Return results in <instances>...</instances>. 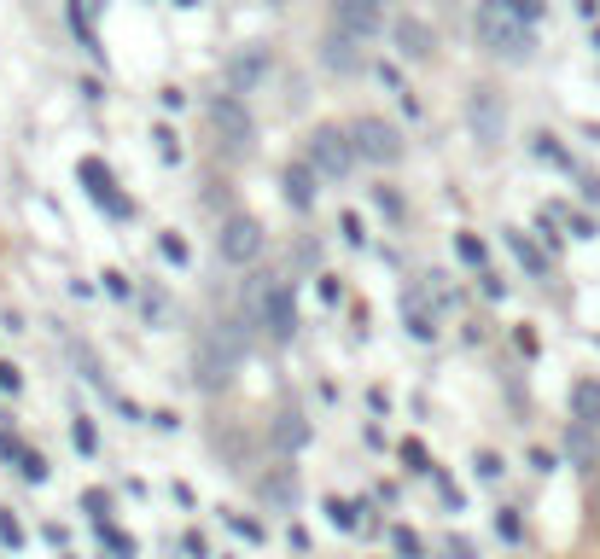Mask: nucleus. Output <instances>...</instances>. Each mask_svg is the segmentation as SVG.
Listing matches in <instances>:
<instances>
[{
	"label": "nucleus",
	"instance_id": "1",
	"mask_svg": "<svg viewBox=\"0 0 600 559\" xmlns=\"http://www.w3.org/2000/svg\"><path fill=\"white\" fill-rule=\"evenodd\" d=\"M536 18H542V0H478L472 30H478V41H484L496 59H531V47H536L531 24Z\"/></svg>",
	"mask_w": 600,
	"mask_h": 559
},
{
	"label": "nucleus",
	"instance_id": "2",
	"mask_svg": "<svg viewBox=\"0 0 600 559\" xmlns=\"http://www.w3.org/2000/svg\"><path fill=\"white\" fill-rule=\"evenodd\" d=\"M309 169H315L321 181H344V175L356 169V140H350V129L321 123V129L309 134Z\"/></svg>",
	"mask_w": 600,
	"mask_h": 559
},
{
	"label": "nucleus",
	"instance_id": "3",
	"mask_svg": "<svg viewBox=\"0 0 600 559\" xmlns=\"http://www.w3.org/2000/svg\"><path fill=\"white\" fill-rule=\"evenodd\" d=\"M350 140H356V158L362 164H397L402 158V134L391 123H379V117H356L350 123Z\"/></svg>",
	"mask_w": 600,
	"mask_h": 559
},
{
	"label": "nucleus",
	"instance_id": "4",
	"mask_svg": "<svg viewBox=\"0 0 600 559\" xmlns=\"http://www.w3.org/2000/svg\"><path fill=\"white\" fill-rule=\"evenodd\" d=\"M210 123H216V134H222V146H228V152H251L257 123H251V111H245L234 94H216V99H210Z\"/></svg>",
	"mask_w": 600,
	"mask_h": 559
},
{
	"label": "nucleus",
	"instance_id": "5",
	"mask_svg": "<svg viewBox=\"0 0 600 559\" xmlns=\"http://www.w3.org/2000/svg\"><path fill=\"white\" fill-rule=\"evenodd\" d=\"M467 123H472V134H478L484 146H501V134H507V105H501L496 88H472Z\"/></svg>",
	"mask_w": 600,
	"mask_h": 559
},
{
	"label": "nucleus",
	"instance_id": "6",
	"mask_svg": "<svg viewBox=\"0 0 600 559\" xmlns=\"http://www.w3.org/2000/svg\"><path fill=\"white\" fill-rule=\"evenodd\" d=\"M385 24V6L379 0H333V30L356 35V41H373Z\"/></svg>",
	"mask_w": 600,
	"mask_h": 559
},
{
	"label": "nucleus",
	"instance_id": "7",
	"mask_svg": "<svg viewBox=\"0 0 600 559\" xmlns=\"http://www.w3.org/2000/svg\"><path fill=\"white\" fill-rule=\"evenodd\" d=\"M222 257H228L234 268L257 263V257H263V228H257L251 216H234V222L222 228Z\"/></svg>",
	"mask_w": 600,
	"mask_h": 559
},
{
	"label": "nucleus",
	"instance_id": "8",
	"mask_svg": "<svg viewBox=\"0 0 600 559\" xmlns=\"http://www.w3.org/2000/svg\"><path fill=\"white\" fill-rule=\"evenodd\" d=\"M234 362H239V356L222 344V338H204V344H199V362H193V367H199V385H204V391H222V385H228V373H234Z\"/></svg>",
	"mask_w": 600,
	"mask_h": 559
},
{
	"label": "nucleus",
	"instance_id": "9",
	"mask_svg": "<svg viewBox=\"0 0 600 559\" xmlns=\"http://www.w3.org/2000/svg\"><path fill=\"white\" fill-rule=\"evenodd\" d=\"M257 309H263V321H268L274 338H292V332H298V309H292V292H286V286H263Z\"/></svg>",
	"mask_w": 600,
	"mask_h": 559
},
{
	"label": "nucleus",
	"instance_id": "10",
	"mask_svg": "<svg viewBox=\"0 0 600 559\" xmlns=\"http://www.w3.org/2000/svg\"><path fill=\"white\" fill-rule=\"evenodd\" d=\"M82 181H88V198L111 210V216H129V198L117 193V181H111V169H100L94 158H82Z\"/></svg>",
	"mask_w": 600,
	"mask_h": 559
},
{
	"label": "nucleus",
	"instance_id": "11",
	"mask_svg": "<svg viewBox=\"0 0 600 559\" xmlns=\"http://www.w3.org/2000/svg\"><path fill=\"white\" fill-rule=\"evenodd\" d=\"M566 455H571L577 472H595V466H600V431L571 420V426H566Z\"/></svg>",
	"mask_w": 600,
	"mask_h": 559
},
{
	"label": "nucleus",
	"instance_id": "12",
	"mask_svg": "<svg viewBox=\"0 0 600 559\" xmlns=\"http://www.w3.org/2000/svg\"><path fill=\"white\" fill-rule=\"evenodd\" d=\"M280 193H286V204H292V210H315V169H309V164H286V175H280Z\"/></svg>",
	"mask_w": 600,
	"mask_h": 559
},
{
	"label": "nucleus",
	"instance_id": "13",
	"mask_svg": "<svg viewBox=\"0 0 600 559\" xmlns=\"http://www.w3.org/2000/svg\"><path fill=\"white\" fill-rule=\"evenodd\" d=\"M397 47L402 59H432L437 53V35L420 24V18H397Z\"/></svg>",
	"mask_w": 600,
	"mask_h": 559
},
{
	"label": "nucleus",
	"instance_id": "14",
	"mask_svg": "<svg viewBox=\"0 0 600 559\" xmlns=\"http://www.w3.org/2000/svg\"><path fill=\"white\" fill-rule=\"evenodd\" d=\"M321 59H327V70H344V76H350V70L362 65V41L344 35V30H333V35H327V47H321Z\"/></svg>",
	"mask_w": 600,
	"mask_h": 559
},
{
	"label": "nucleus",
	"instance_id": "15",
	"mask_svg": "<svg viewBox=\"0 0 600 559\" xmlns=\"http://www.w3.org/2000/svg\"><path fill=\"white\" fill-rule=\"evenodd\" d=\"M571 420L600 431V379H577L571 385Z\"/></svg>",
	"mask_w": 600,
	"mask_h": 559
},
{
	"label": "nucleus",
	"instance_id": "16",
	"mask_svg": "<svg viewBox=\"0 0 600 559\" xmlns=\"http://www.w3.org/2000/svg\"><path fill=\"white\" fill-rule=\"evenodd\" d=\"M402 315H408V338H420V344H432V338H437V315L426 309V297H420V292H408Z\"/></svg>",
	"mask_w": 600,
	"mask_h": 559
},
{
	"label": "nucleus",
	"instance_id": "17",
	"mask_svg": "<svg viewBox=\"0 0 600 559\" xmlns=\"http://www.w3.org/2000/svg\"><path fill=\"white\" fill-rule=\"evenodd\" d=\"M321 513H327V525H333V530H356V525H362V519H356V507H350V501H338V495L321 501Z\"/></svg>",
	"mask_w": 600,
	"mask_h": 559
},
{
	"label": "nucleus",
	"instance_id": "18",
	"mask_svg": "<svg viewBox=\"0 0 600 559\" xmlns=\"http://www.w3.org/2000/svg\"><path fill=\"white\" fill-rule=\"evenodd\" d=\"M455 257H461V263H472V268H484V257H490V251H484V239H472V233H455Z\"/></svg>",
	"mask_w": 600,
	"mask_h": 559
},
{
	"label": "nucleus",
	"instance_id": "19",
	"mask_svg": "<svg viewBox=\"0 0 600 559\" xmlns=\"http://www.w3.org/2000/svg\"><path fill=\"white\" fill-rule=\"evenodd\" d=\"M496 530H501V542H525V519H519L513 507H501L496 513Z\"/></svg>",
	"mask_w": 600,
	"mask_h": 559
},
{
	"label": "nucleus",
	"instance_id": "20",
	"mask_svg": "<svg viewBox=\"0 0 600 559\" xmlns=\"http://www.w3.org/2000/svg\"><path fill=\"white\" fill-rule=\"evenodd\" d=\"M513 251H519V263L531 268V274H542V268H548V257L536 251V245H531V239H525V233H513Z\"/></svg>",
	"mask_w": 600,
	"mask_h": 559
},
{
	"label": "nucleus",
	"instance_id": "21",
	"mask_svg": "<svg viewBox=\"0 0 600 559\" xmlns=\"http://www.w3.org/2000/svg\"><path fill=\"white\" fill-rule=\"evenodd\" d=\"M391 548H397L402 559H426V548H420V536H414V530H391Z\"/></svg>",
	"mask_w": 600,
	"mask_h": 559
},
{
	"label": "nucleus",
	"instance_id": "22",
	"mask_svg": "<svg viewBox=\"0 0 600 559\" xmlns=\"http://www.w3.org/2000/svg\"><path fill=\"white\" fill-rule=\"evenodd\" d=\"M18 472H24L30 484H47V461H41V455H30V449L18 455Z\"/></svg>",
	"mask_w": 600,
	"mask_h": 559
},
{
	"label": "nucleus",
	"instance_id": "23",
	"mask_svg": "<svg viewBox=\"0 0 600 559\" xmlns=\"http://www.w3.org/2000/svg\"><path fill=\"white\" fill-rule=\"evenodd\" d=\"M228 525H234L245 542H263V525H257V519H245V513H228Z\"/></svg>",
	"mask_w": 600,
	"mask_h": 559
},
{
	"label": "nucleus",
	"instance_id": "24",
	"mask_svg": "<svg viewBox=\"0 0 600 559\" xmlns=\"http://www.w3.org/2000/svg\"><path fill=\"white\" fill-rule=\"evenodd\" d=\"M472 466H478V478H484V484H496V478H501V455H490V449H484Z\"/></svg>",
	"mask_w": 600,
	"mask_h": 559
},
{
	"label": "nucleus",
	"instance_id": "25",
	"mask_svg": "<svg viewBox=\"0 0 600 559\" xmlns=\"http://www.w3.org/2000/svg\"><path fill=\"white\" fill-rule=\"evenodd\" d=\"M76 449H82V455H94V449H100V437H94V420H76Z\"/></svg>",
	"mask_w": 600,
	"mask_h": 559
},
{
	"label": "nucleus",
	"instance_id": "26",
	"mask_svg": "<svg viewBox=\"0 0 600 559\" xmlns=\"http://www.w3.org/2000/svg\"><path fill=\"white\" fill-rule=\"evenodd\" d=\"M158 251H164L169 263H187V239H175V233H164V239H158Z\"/></svg>",
	"mask_w": 600,
	"mask_h": 559
},
{
	"label": "nucleus",
	"instance_id": "27",
	"mask_svg": "<svg viewBox=\"0 0 600 559\" xmlns=\"http://www.w3.org/2000/svg\"><path fill=\"white\" fill-rule=\"evenodd\" d=\"M338 228H344V245H367V228H362V216H344Z\"/></svg>",
	"mask_w": 600,
	"mask_h": 559
},
{
	"label": "nucleus",
	"instance_id": "28",
	"mask_svg": "<svg viewBox=\"0 0 600 559\" xmlns=\"http://www.w3.org/2000/svg\"><path fill=\"white\" fill-rule=\"evenodd\" d=\"M402 461L414 466V472H432V461H426V449H420V443H402Z\"/></svg>",
	"mask_w": 600,
	"mask_h": 559
},
{
	"label": "nucleus",
	"instance_id": "29",
	"mask_svg": "<svg viewBox=\"0 0 600 559\" xmlns=\"http://www.w3.org/2000/svg\"><path fill=\"white\" fill-rule=\"evenodd\" d=\"M152 140H158V152H164L169 164H175V158H181V146H175V134H169V129H152Z\"/></svg>",
	"mask_w": 600,
	"mask_h": 559
},
{
	"label": "nucleus",
	"instance_id": "30",
	"mask_svg": "<svg viewBox=\"0 0 600 559\" xmlns=\"http://www.w3.org/2000/svg\"><path fill=\"white\" fill-rule=\"evenodd\" d=\"M0 536H6V542H12V548H18V542H24V530H18V519H12V513H6V519H0Z\"/></svg>",
	"mask_w": 600,
	"mask_h": 559
},
{
	"label": "nucleus",
	"instance_id": "31",
	"mask_svg": "<svg viewBox=\"0 0 600 559\" xmlns=\"http://www.w3.org/2000/svg\"><path fill=\"white\" fill-rule=\"evenodd\" d=\"M513 344H519L525 356H536V332H531V327H519V332H513Z\"/></svg>",
	"mask_w": 600,
	"mask_h": 559
},
{
	"label": "nucleus",
	"instance_id": "32",
	"mask_svg": "<svg viewBox=\"0 0 600 559\" xmlns=\"http://www.w3.org/2000/svg\"><path fill=\"white\" fill-rule=\"evenodd\" d=\"M24 379H18V367H0V391H18Z\"/></svg>",
	"mask_w": 600,
	"mask_h": 559
},
{
	"label": "nucleus",
	"instance_id": "33",
	"mask_svg": "<svg viewBox=\"0 0 600 559\" xmlns=\"http://www.w3.org/2000/svg\"><path fill=\"white\" fill-rule=\"evenodd\" d=\"M589 519H595V530H600V478H595V490H589Z\"/></svg>",
	"mask_w": 600,
	"mask_h": 559
},
{
	"label": "nucleus",
	"instance_id": "34",
	"mask_svg": "<svg viewBox=\"0 0 600 559\" xmlns=\"http://www.w3.org/2000/svg\"><path fill=\"white\" fill-rule=\"evenodd\" d=\"M595 6H600V0H577V12H589V18H595Z\"/></svg>",
	"mask_w": 600,
	"mask_h": 559
},
{
	"label": "nucleus",
	"instance_id": "35",
	"mask_svg": "<svg viewBox=\"0 0 600 559\" xmlns=\"http://www.w3.org/2000/svg\"><path fill=\"white\" fill-rule=\"evenodd\" d=\"M595 47H600V30H595Z\"/></svg>",
	"mask_w": 600,
	"mask_h": 559
},
{
	"label": "nucleus",
	"instance_id": "36",
	"mask_svg": "<svg viewBox=\"0 0 600 559\" xmlns=\"http://www.w3.org/2000/svg\"><path fill=\"white\" fill-rule=\"evenodd\" d=\"M268 6H280V0H268Z\"/></svg>",
	"mask_w": 600,
	"mask_h": 559
}]
</instances>
